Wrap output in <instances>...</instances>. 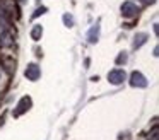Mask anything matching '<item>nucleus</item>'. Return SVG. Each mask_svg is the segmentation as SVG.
<instances>
[{
  "mask_svg": "<svg viewBox=\"0 0 159 140\" xmlns=\"http://www.w3.org/2000/svg\"><path fill=\"white\" fill-rule=\"evenodd\" d=\"M31 106H33V99L29 97V96H24V97L17 102V106H16V109H14V113H12V115L17 118V116L24 115L26 111H29V109H31Z\"/></svg>",
  "mask_w": 159,
  "mask_h": 140,
  "instance_id": "nucleus-1",
  "label": "nucleus"
},
{
  "mask_svg": "<svg viewBox=\"0 0 159 140\" xmlns=\"http://www.w3.org/2000/svg\"><path fill=\"white\" fill-rule=\"evenodd\" d=\"M125 79H127V75H125V70H121V68H115L108 74V80L113 85H120Z\"/></svg>",
  "mask_w": 159,
  "mask_h": 140,
  "instance_id": "nucleus-2",
  "label": "nucleus"
},
{
  "mask_svg": "<svg viewBox=\"0 0 159 140\" xmlns=\"http://www.w3.org/2000/svg\"><path fill=\"white\" fill-rule=\"evenodd\" d=\"M139 14V9L134 2H123L121 3V16L127 17V19H132Z\"/></svg>",
  "mask_w": 159,
  "mask_h": 140,
  "instance_id": "nucleus-3",
  "label": "nucleus"
},
{
  "mask_svg": "<svg viewBox=\"0 0 159 140\" xmlns=\"http://www.w3.org/2000/svg\"><path fill=\"white\" fill-rule=\"evenodd\" d=\"M130 85H132V87L144 89V87H147V79H145L140 72H132V75H130Z\"/></svg>",
  "mask_w": 159,
  "mask_h": 140,
  "instance_id": "nucleus-4",
  "label": "nucleus"
},
{
  "mask_svg": "<svg viewBox=\"0 0 159 140\" xmlns=\"http://www.w3.org/2000/svg\"><path fill=\"white\" fill-rule=\"evenodd\" d=\"M24 75L28 77V80H38L39 75H41V70H39V67L36 63H29L26 72H24Z\"/></svg>",
  "mask_w": 159,
  "mask_h": 140,
  "instance_id": "nucleus-5",
  "label": "nucleus"
},
{
  "mask_svg": "<svg viewBox=\"0 0 159 140\" xmlns=\"http://www.w3.org/2000/svg\"><path fill=\"white\" fill-rule=\"evenodd\" d=\"M12 43H14V36L11 31H4L0 34V48H9L12 46Z\"/></svg>",
  "mask_w": 159,
  "mask_h": 140,
  "instance_id": "nucleus-6",
  "label": "nucleus"
},
{
  "mask_svg": "<svg viewBox=\"0 0 159 140\" xmlns=\"http://www.w3.org/2000/svg\"><path fill=\"white\" fill-rule=\"evenodd\" d=\"M98 38H99V22H96L89 29V33H87V41H89L91 44H94V43H98Z\"/></svg>",
  "mask_w": 159,
  "mask_h": 140,
  "instance_id": "nucleus-7",
  "label": "nucleus"
},
{
  "mask_svg": "<svg viewBox=\"0 0 159 140\" xmlns=\"http://www.w3.org/2000/svg\"><path fill=\"white\" fill-rule=\"evenodd\" d=\"M41 36H43V27L39 26V24H36V26L31 29V38L34 41H39V39H41Z\"/></svg>",
  "mask_w": 159,
  "mask_h": 140,
  "instance_id": "nucleus-8",
  "label": "nucleus"
},
{
  "mask_svg": "<svg viewBox=\"0 0 159 140\" xmlns=\"http://www.w3.org/2000/svg\"><path fill=\"white\" fill-rule=\"evenodd\" d=\"M145 41H147V34H145V33L137 34V36H135V41H134V48H140Z\"/></svg>",
  "mask_w": 159,
  "mask_h": 140,
  "instance_id": "nucleus-9",
  "label": "nucleus"
},
{
  "mask_svg": "<svg viewBox=\"0 0 159 140\" xmlns=\"http://www.w3.org/2000/svg\"><path fill=\"white\" fill-rule=\"evenodd\" d=\"M63 22H65L67 27H72L74 26V17L70 14H63Z\"/></svg>",
  "mask_w": 159,
  "mask_h": 140,
  "instance_id": "nucleus-10",
  "label": "nucleus"
},
{
  "mask_svg": "<svg viewBox=\"0 0 159 140\" xmlns=\"http://www.w3.org/2000/svg\"><path fill=\"white\" fill-rule=\"evenodd\" d=\"M127 53H125V51H121L120 55H118L116 56V65H121V63H125V61H127Z\"/></svg>",
  "mask_w": 159,
  "mask_h": 140,
  "instance_id": "nucleus-11",
  "label": "nucleus"
},
{
  "mask_svg": "<svg viewBox=\"0 0 159 140\" xmlns=\"http://www.w3.org/2000/svg\"><path fill=\"white\" fill-rule=\"evenodd\" d=\"M45 12H46V7H38V9L34 10V14H33V19H36V17L43 16Z\"/></svg>",
  "mask_w": 159,
  "mask_h": 140,
  "instance_id": "nucleus-12",
  "label": "nucleus"
},
{
  "mask_svg": "<svg viewBox=\"0 0 159 140\" xmlns=\"http://www.w3.org/2000/svg\"><path fill=\"white\" fill-rule=\"evenodd\" d=\"M140 3H144V5H151V3H154L156 0H139Z\"/></svg>",
  "mask_w": 159,
  "mask_h": 140,
  "instance_id": "nucleus-13",
  "label": "nucleus"
}]
</instances>
